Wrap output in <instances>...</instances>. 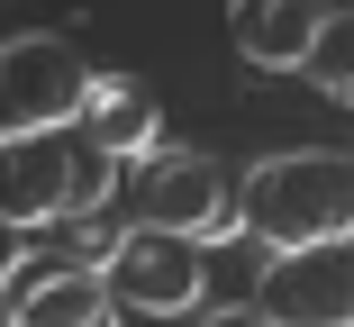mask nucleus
Wrapping results in <instances>:
<instances>
[{"label":"nucleus","mask_w":354,"mask_h":327,"mask_svg":"<svg viewBox=\"0 0 354 327\" xmlns=\"http://www.w3.org/2000/svg\"><path fill=\"white\" fill-rule=\"evenodd\" d=\"M118 182H127V155L100 137L91 118L0 137V218H10L19 236H46L55 218H91Z\"/></svg>","instance_id":"f257e3e1"},{"label":"nucleus","mask_w":354,"mask_h":327,"mask_svg":"<svg viewBox=\"0 0 354 327\" xmlns=\"http://www.w3.org/2000/svg\"><path fill=\"white\" fill-rule=\"evenodd\" d=\"M236 200H245V236H263V245L354 236V155H327V146L263 155Z\"/></svg>","instance_id":"f03ea898"},{"label":"nucleus","mask_w":354,"mask_h":327,"mask_svg":"<svg viewBox=\"0 0 354 327\" xmlns=\"http://www.w3.org/2000/svg\"><path fill=\"white\" fill-rule=\"evenodd\" d=\"M127 200H136V218L146 227H182V236H245V200L218 182V164H209L200 146H146V155H127Z\"/></svg>","instance_id":"7ed1b4c3"},{"label":"nucleus","mask_w":354,"mask_h":327,"mask_svg":"<svg viewBox=\"0 0 354 327\" xmlns=\"http://www.w3.org/2000/svg\"><path fill=\"white\" fill-rule=\"evenodd\" d=\"M91 82H100V73H91L64 37H10V46H0V137L82 118Z\"/></svg>","instance_id":"20e7f679"},{"label":"nucleus","mask_w":354,"mask_h":327,"mask_svg":"<svg viewBox=\"0 0 354 327\" xmlns=\"http://www.w3.org/2000/svg\"><path fill=\"white\" fill-rule=\"evenodd\" d=\"M254 309L291 318V327H354V236L272 245V264L254 282Z\"/></svg>","instance_id":"39448f33"},{"label":"nucleus","mask_w":354,"mask_h":327,"mask_svg":"<svg viewBox=\"0 0 354 327\" xmlns=\"http://www.w3.org/2000/svg\"><path fill=\"white\" fill-rule=\"evenodd\" d=\"M100 273H109V291H118L127 309H146V318H191V309H200V236L136 218V227L109 245Z\"/></svg>","instance_id":"423d86ee"},{"label":"nucleus","mask_w":354,"mask_h":327,"mask_svg":"<svg viewBox=\"0 0 354 327\" xmlns=\"http://www.w3.org/2000/svg\"><path fill=\"white\" fill-rule=\"evenodd\" d=\"M318 28H327L318 0H227V46L254 73H309Z\"/></svg>","instance_id":"0eeeda50"},{"label":"nucleus","mask_w":354,"mask_h":327,"mask_svg":"<svg viewBox=\"0 0 354 327\" xmlns=\"http://www.w3.org/2000/svg\"><path fill=\"white\" fill-rule=\"evenodd\" d=\"M118 318H127V300L109 291V273L73 264V254H64L28 300H10V327H118Z\"/></svg>","instance_id":"6e6552de"},{"label":"nucleus","mask_w":354,"mask_h":327,"mask_svg":"<svg viewBox=\"0 0 354 327\" xmlns=\"http://www.w3.org/2000/svg\"><path fill=\"white\" fill-rule=\"evenodd\" d=\"M82 118L100 127L118 155H146V146L164 137V109H155V91L136 82V73H100V82H91V100H82Z\"/></svg>","instance_id":"1a4fd4ad"},{"label":"nucleus","mask_w":354,"mask_h":327,"mask_svg":"<svg viewBox=\"0 0 354 327\" xmlns=\"http://www.w3.org/2000/svg\"><path fill=\"white\" fill-rule=\"evenodd\" d=\"M309 82H318L336 109H354V10H327V28H318V46H309Z\"/></svg>","instance_id":"9d476101"},{"label":"nucleus","mask_w":354,"mask_h":327,"mask_svg":"<svg viewBox=\"0 0 354 327\" xmlns=\"http://www.w3.org/2000/svg\"><path fill=\"white\" fill-rule=\"evenodd\" d=\"M245 327H291V318H272V309H254V318H245Z\"/></svg>","instance_id":"9b49d317"},{"label":"nucleus","mask_w":354,"mask_h":327,"mask_svg":"<svg viewBox=\"0 0 354 327\" xmlns=\"http://www.w3.org/2000/svg\"><path fill=\"white\" fill-rule=\"evenodd\" d=\"M200 327H245V318H200Z\"/></svg>","instance_id":"f8f14e48"}]
</instances>
